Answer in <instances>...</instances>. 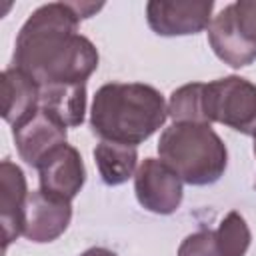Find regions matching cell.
I'll list each match as a JSON object with an SVG mask.
<instances>
[{"label":"cell","instance_id":"obj_1","mask_svg":"<svg viewBox=\"0 0 256 256\" xmlns=\"http://www.w3.org/2000/svg\"><path fill=\"white\" fill-rule=\"evenodd\" d=\"M78 24L70 2L38 6L16 36L12 66L40 86L86 82L98 68V50Z\"/></svg>","mask_w":256,"mask_h":256},{"label":"cell","instance_id":"obj_2","mask_svg":"<svg viewBox=\"0 0 256 256\" xmlns=\"http://www.w3.org/2000/svg\"><path fill=\"white\" fill-rule=\"evenodd\" d=\"M168 118V104L160 90L142 82H108L92 100L90 128L108 142L138 146Z\"/></svg>","mask_w":256,"mask_h":256},{"label":"cell","instance_id":"obj_3","mask_svg":"<svg viewBox=\"0 0 256 256\" xmlns=\"http://www.w3.org/2000/svg\"><path fill=\"white\" fill-rule=\"evenodd\" d=\"M158 154L182 182L210 186L228 166V150L210 124H172L158 140Z\"/></svg>","mask_w":256,"mask_h":256},{"label":"cell","instance_id":"obj_4","mask_svg":"<svg viewBox=\"0 0 256 256\" xmlns=\"http://www.w3.org/2000/svg\"><path fill=\"white\" fill-rule=\"evenodd\" d=\"M208 42L230 68L250 66L256 60V0L224 6L208 26Z\"/></svg>","mask_w":256,"mask_h":256},{"label":"cell","instance_id":"obj_5","mask_svg":"<svg viewBox=\"0 0 256 256\" xmlns=\"http://www.w3.org/2000/svg\"><path fill=\"white\" fill-rule=\"evenodd\" d=\"M208 122L224 124L256 138V84L240 76H224L206 84Z\"/></svg>","mask_w":256,"mask_h":256},{"label":"cell","instance_id":"obj_6","mask_svg":"<svg viewBox=\"0 0 256 256\" xmlns=\"http://www.w3.org/2000/svg\"><path fill=\"white\" fill-rule=\"evenodd\" d=\"M134 192L144 210L160 216L174 214L184 196L180 176L158 158H144L138 164L134 174Z\"/></svg>","mask_w":256,"mask_h":256},{"label":"cell","instance_id":"obj_7","mask_svg":"<svg viewBox=\"0 0 256 256\" xmlns=\"http://www.w3.org/2000/svg\"><path fill=\"white\" fill-rule=\"evenodd\" d=\"M214 0H150L146 20L158 36H188L206 30L212 22Z\"/></svg>","mask_w":256,"mask_h":256},{"label":"cell","instance_id":"obj_8","mask_svg":"<svg viewBox=\"0 0 256 256\" xmlns=\"http://www.w3.org/2000/svg\"><path fill=\"white\" fill-rule=\"evenodd\" d=\"M36 170H38L40 190L50 196L64 198L68 202L76 198V194L82 190L86 182V168L82 156L70 144H62L54 152H50L38 164Z\"/></svg>","mask_w":256,"mask_h":256},{"label":"cell","instance_id":"obj_9","mask_svg":"<svg viewBox=\"0 0 256 256\" xmlns=\"http://www.w3.org/2000/svg\"><path fill=\"white\" fill-rule=\"evenodd\" d=\"M72 220V204L64 198L50 196L42 190L28 194L24 236L30 242L46 244L60 238Z\"/></svg>","mask_w":256,"mask_h":256},{"label":"cell","instance_id":"obj_10","mask_svg":"<svg viewBox=\"0 0 256 256\" xmlns=\"http://www.w3.org/2000/svg\"><path fill=\"white\" fill-rule=\"evenodd\" d=\"M12 136L16 142V150L20 158L28 164L38 168V164L54 152L58 146L66 144L68 130L64 124L54 120L44 110H36V114L26 120L24 124L12 128Z\"/></svg>","mask_w":256,"mask_h":256},{"label":"cell","instance_id":"obj_11","mask_svg":"<svg viewBox=\"0 0 256 256\" xmlns=\"http://www.w3.org/2000/svg\"><path fill=\"white\" fill-rule=\"evenodd\" d=\"M26 176L10 158L0 162V224L4 234V250L20 234H24L26 202H28Z\"/></svg>","mask_w":256,"mask_h":256},{"label":"cell","instance_id":"obj_12","mask_svg":"<svg viewBox=\"0 0 256 256\" xmlns=\"http://www.w3.org/2000/svg\"><path fill=\"white\" fill-rule=\"evenodd\" d=\"M2 86V118L12 126L30 120L40 104V84L22 70L10 66L0 76Z\"/></svg>","mask_w":256,"mask_h":256},{"label":"cell","instance_id":"obj_13","mask_svg":"<svg viewBox=\"0 0 256 256\" xmlns=\"http://www.w3.org/2000/svg\"><path fill=\"white\" fill-rule=\"evenodd\" d=\"M40 110L50 114L66 128H76L86 114V82L40 86Z\"/></svg>","mask_w":256,"mask_h":256},{"label":"cell","instance_id":"obj_14","mask_svg":"<svg viewBox=\"0 0 256 256\" xmlns=\"http://www.w3.org/2000/svg\"><path fill=\"white\" fill-rule=\"evenodd\" d=\"M94 162H96V168L104 184L120 186L136 174L138 150L136 146L100 140L94 148Z\"/></svg>","mask_w":256,"mask_h":256},{"label":"cell","instance_id":"obj_15","mask_svg":"<svg viewBox=\"0 0 256 256\" xmlns=\"http://www.w3.org/2000/svg\"><path fill=\"white\" fill-rule=\"evenodd\" d=\"M168 116L174 124H210L206 116V84L190 82L176 88L168 100Z\"/></svg>","mask_w":256,"mask_h":256},{"label":"cell","instance_id":"obj_16","mask_svg":"<svg viewBox=\"0 0 256 256\" xmlns=\"http://www.w3.org/2000/svg\"><path fill=\"white\" fill-rule=\"evenodd\" d=\"M216 238H218V244L224 256H246L250 242H252V232L244 216L232 210L220 220Z\"/></svg>","mask_w":256,"mask_h":256},{"label":"cell","instance_id":"obj_17","mask_svg":"<svg viewBox=\"0 0 256 256\" xmlns=\"http://www.w3.org/2000/svg\"><path fill=\"white\" fill-rule=\"evenodd\" d=\"M178 256H224L216 238V230L202 228L188 234L178 246Z\"/></svg>","mask_w":256,"mask_h":256},{"label":"cell","instance_id":"obj_18","mask_svg":"<svg viewBox=\"0 0 256 256\" xmlns=\"http://www.w3.org/2000/svg\"><path fill=\"white\" fill-rule=\"evenodd\" d=\"M80 256H118V254L112 252V250H108V248H104V246H94V248L84 250Z\"/></svg>","mask_w":256,"mask_h":256},{"label":"cell","instance_id":"obj_19","mask_svg":"<svg viewBox=\"0 0 256 256\" xmlns=\"http://www.w3.org/2000/svg\"><path fill=\"white\" fill-rule=\"evenodd\" d=\"M254 156H256V138H254ZM254 188H256V180H254Z\"/></svg>","mask_w":256,"mask_h":256}]
</instances>
